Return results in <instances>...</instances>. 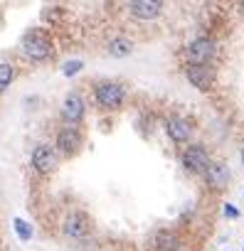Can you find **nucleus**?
Returning <instances> with one entry per match:
<instances>
[{
    "label": "nucleus",
    "instance_id": "nucleus-1",
    "mask_svg": "<svg viewBox=\"0 0 244 251\" xmlns=\"http://www.w3.org/2000/svg\"><path fill=\"white\" fill-rule=\"evenodd\" d=\"M180 160H183V168H185L188 173H192V175H205V173H207V168L212 165V158H210L207 148H205V146H200V143L188 146V148L183 151Z\"/></svg>",
    "mask_w": 244,
    "mask_h": 251
},
{
    "label": "nucleus",
    "instance_id": "nucleus-2",
    "mask_svg": "<svg viewBox=\"0 0 244 251\" xmlns=\"http://www.w3.org/2000/svg\"><path fill=\"white\" fill-rule=\"evenodd\" d=\"M23 52H25L32 62H40V59H47V57H50L52 42H50V37H47L42 30H30V32H25V37H23Z\"/></svg>",
    "mask_w": 244,
    "mask_h": 251
},
{
    "label": "nucleus",
    "instance_id": "nucleus-3",
    "mask_svg": "<svg viewBox=\"0 0 244 251\" xmlns=\"http://www.w3.org/2000/svg\"><path fill=\"white\" fill-rule=\"evenodd\" d=\"M94 96H96V103H99L101 108L116 111L121 103H124V99H126V89L121 86L118 81H101V84L96 86Z\"/></svg>",
    "mask_w": 244,
    "mask_h": 251
},
{
    "label": "nucleus",
    "instance_id": "nucleus-4",
    "mask_svg": "<svg viewBox=\"0 0 244 251\" xmlns=\"http://www.w3.org/2000/svg\"><path fill=\"white\" fill-rule=\"evenodd\" d=\"M215 54H217V45H215L212 37H205V35L202 37H195L188 45V50H185L188 64H212Z\"/></svg>",
    "mask_w": 244,
    "mask_h": 251
},
{
    "label": "nucleus",
    "instance_id": "nucleus-5",
    "mask_svg": "<svg viewBox=\"0 0 244 251\" xmlns=\"http://www.w3.org/2000/svg\"><path fill=\"white\" fill-rule=\"evenodd\" d=\"M185 76H188V81H190L195 89H200V91H210V89L215 86V79H217L212 64H188V67H185Z\"/></svg>",
    "mask_w": 244,
    "mask_h": 251
},
{
    "label": "nucleus",
    "instance_id": "nucleus-6",
    "mask_svg": "<svg viewBox=\"0 0 244 251\" xmlns=\"http://www.w3.org/2000/svg\"><path fill=\"white\" fill-rule=\"evenodd\" d=\"M165 131L175 143H188L192 138V123L185 116H170L165 121Z\"/></svg>",
    "mask_w": 244,
    "mask_h": 251
},
{
    "label": "nucleus",
    "instance_id": "nucleus-7",
    "mask_svg": "<svg viewBox=\"0 0 244 251\" xmlns=\"http://www.w3.org/2000/svg\"><path fill=\"white\" fill-rule=\"evenodd\" d=\"M202 177H205V185H207L210 190L222 192V190H227V185H229V168H227L224 163H215V160H212V165L207 168V173H205Z\"/></svg>",
    "mask_w": 244,
    "mask_h": 251
},
{
    "label": "nucleus",
    "instance_id": "nucleus-8",
    "mask_svg": "<svg viewBox=\"0 0 244 251\" xmlns=\"http://www.w3.org/2000/svg\"><path fill=\"white\" fill-rule=\"evenodd\" d=\"M89 231H91V222L84 212H72L64 219V234L69 239H84V236H89Z\"/></svg>",
    "mask_w": 244,
    "mask_h": 251
},
{
    "label": "nucleus",
    "instance_id": "nucleus-9",
    "mask_svg": "<svg viewBox=\"0 0 244 251\" xmlns=\"http://www.w3.org/2000/svg\"><path fill=\"white\" fill-rule=\"evenodd\" d=\"M57 160H59V155L50 146H37L35 153H32V168L37 173H52L57 168Z\"/></svg>",
    "mask_w": 244,
    "mask_h": 251
},
{
    "label": "nucleus",
    "instance_id": "nucleus-10",
    "mask_svg": "<svg viewBox=\"0 0 244 251\" xmlns=\"http://www.w3.org/2000/svg\"><path fill=\"white\" fill-rule=\"evenodd\" d=\"M129 10L138 20H156L163 13V3H158V0H134V3H129Z\"/></svg>",
    "mask_w": 244,
    "mask_h": 251
},
{
    "label": "nucleus",
    "instance_id": "nucleus-11",
    "mask_svg": "<svg viewBox=\"0 0 244 251\" xmlns=\"http://www.w3.org/2000/svg\"><path fill=\"white\" fill-rule=\"evenodd\" d=\"M62 118L67 121V123H79L81 118H84V99L79 96V94H69L67 99H64V106H62Z\"/></svg>",
    "mask_w": 244,
    "mask_h": 251
},
{
    "label": "nucleus",
    "instance_id": "nucleus-12",
    "mask_svg": "<svg viewBox=\"0 0 244 251\" xmlns=\"http://www.w3.org/2000/svg\"><path fill=\"white\" fill-rule=\"evenodd\" d=\"M79 146H81V136H79L77 128H62V131H59V136H57V148H59V153L74 155V153L79 151Z\"/></svg>",
    "mask_w": 244,
    "mask_h": 251
},
{
    "label": "nucleus",
    "instance_id": "nucleus-13",
    "mask_svg": "<svg viewBox=\"0 0 244 251\" xmlns=\"http://www.w3.org/2000/svg\"><path fill=\"white\" fill-rule=\"evenodd\" d=\"M153 244H156L158 251H180V239H178V234H175V231H168V229L158 231V234L153 236Z\"/></svg>",
    "mask_w": 244,
    "mask_h": 251
},
{
    "label": "nucleus",
    "instance_id": "nucleus-14",
    "mask_svg": "<svg viewBox=\"0 0 244 251\" xmlns=\"http://www.w3.org/2000/svg\"><path fill=\"white\" fill-rule=\"evenodd\" d=\"M134 52V42L129 37H116L108 42V54L111 57H129Z\"/></svg>",
    "mask_w": 244,
    "mask_h": 251
},
{
    "label": "nucleus",
    "instance_id": "nucleus-15",
    "mask_svg": "<svg viewBox=\"0 0 244 251\" xmlns=\"http://www.w3.org/2000/svg\"><path fill=\"white\" fill-rule=\"evenodd\" d=\"M13 67L8 64V62H0V91H5L8 86H10V81H13Z\"/></svg>",
    "mask_w": 244,
    "mask_h": 251
},
{
    "label": "nucleus",
    "instance_id": "nucleus-16",
    "mask_svg": "<svg viewBox=\"0 0 244 251\" xmlns=\"http://www.w3.org/2000/svg\"><path fill=\"white\" fill-rule=\"evenodd\" d=\"M15 231H18V236H20V239H25V241L32 236V226H30L25 219H15Z\"/></svg>",
    "mask_w": 244,
    "mask_h": 251
},
{
    "label": "nucleus",
    "instance_id": "nucleus-17",
    "mask_svg": "<svg viewBox=\"0 0 244 251\" xmlns=\"http://www.w3.org/2000/svg\"><path fill=\"white\" fill-rule=\"evenodd\" d=\"M81 67H84V62H79V59L67 62V64H64V76H74V74H79Z\"/></svg>",
    "mask_w": 244,
    "mask_h": 251
},
{
    "label": "nucleus",
    "instance_id": "nucleus-18",
    "mask_svg": "<svg viewBox=\"0 0 244 251\" xmlns=\"http://www.w3.org/2000/svg\"><path fill=\"white\" fill-rule=\"evenodd\" d=\"M222 212H224V217H227V219H239V209H237L234 204H229V202L224 204V209H222Z\"/></svg>",
    "mask_w": 244,
    "mask_h": 251
},
{
    "label": "nucleus",
    "instance_id": "nucleus-19",
    "mask_svg": "<svg viewBox=\"0 0 244 251\" xmlns=\"http://www.w3.org/2000/svg\"><path fill=\"white\" fill-rule=\"evenodd\" d=\"M237 8H239V15H242V18H244V3H239V5H237Z\"/></svg>",
    "mask_w": 244,
    "mask_h": 251
},
{
    "label": "nucleus",
    "instance_id": "nucleus-20",
    "mask_svg": "<svg viewBox=\"0 0 244 251\" xmlns=\"http://www.w3.org/2000/svg\"><path fill=\"white\" fill-rule=\"evenodd\" d=\"M239 160H242V168H244V148H242V153H239Z\"/></svg>",
    "mask_w": 244,
    "mask_h": 251
},
{
    "label": "nucleus",
    "instance_id": "nucleus-21",
    "mask_svg": "<svg viewBox=\"0 0 244 251\" xmlns=\"http://www.w3.org/2000/svg\"><path fill=\"white\" fill-rule=\"evenodd\" d=\"M242 197H244V192H242Z\"/></svg>",
    "mask_w": 244,
    "mask_h": 251
}]
</instances>
